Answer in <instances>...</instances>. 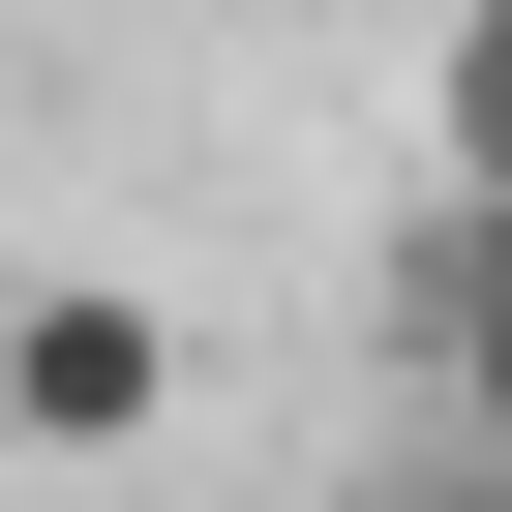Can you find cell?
Segmentation results:
<instances>
[{
    "label": "cell",
    "instance_id": "obj_1",
    "mask_svg": "<svg viewBox=\"0 0 512 512\" xmlns=\"http://www.w3.org/2000/svg\"><path fill=\"white\" fill-rule=\"evenodd\" d=\"M151 422H181V332L121 272H31L0 302V452H151Z\"/></svg>",
    "mask_w": 512,
    "mask_h": 512
},
{
    "label": "cell",
    "instance_id": "obj_2",
    "mask_svg": "<svg viewBox=\"0 0 512 512\" xmlns=\"http://www.w3.org/2000/svg\"><path fill=\"white\" fill-rule=\"evenodd\" d=\"M422 151H452V241H512V0L422 31Z\"/></svg>",
    "mask_w": 512,
    "mask_h": 512
},
{
    "label": "cell",
    "instance_id": "obj_3",
    "mask_svg": "<svg viewBox=\"0 0 512 512\" xmlns=\"http://www.w3.org/2000/svg\"><path fill=\"white\" fill-rule=\"evenodd\" d=\"M452 452L512 482V241H452Z\"/></svg>",
    "mask_w": 512,
    "mask_h": 512
},
{
    "label": "cell",
    "instance_id": "obj_4",
    "mask_svg": "<svg viewBox=\"0 0 512 512\" xmlns=\"http://www.w3.org/2000/svg\"><path fill=\"white\" fill-rule=\"evenodd\" d=\"M362 512H512V482H482V452H422V482H362Z\"/></svg>",
    "mask_w": 512,
    "mask_h": 512
}]
</instances>
